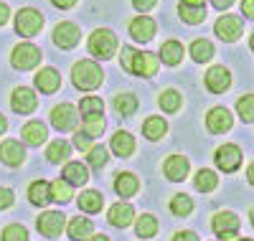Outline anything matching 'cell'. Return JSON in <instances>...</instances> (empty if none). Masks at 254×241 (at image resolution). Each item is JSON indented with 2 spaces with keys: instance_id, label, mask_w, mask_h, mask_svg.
Masks as SVG:
<instances>
[{
  "instance_id": "1",
  "label": "cell",
  "mask_w": 254,
  "mask_h": 241,
  "mask_svg": "<svg viewBox=\"0 0 254 241\" xmlns=\"http://www.w3.org/2000/svg\"><path fill=\"white\" fill-rule=\"evenodd\" d=\"M71 79H74V86H76V89L92 92V89H97V86L102 84L104 74H102V69H99V63H94V61H89V59H81V61L74 63Z\"/></svg>"
},
{
  "instance_id": "2",
  "label": "cell",
  "mask_w": 254,
  "mask_h": 241,
  "mask_svg": "<svg viewBox=\"0 0 254 241\" xmlns=\"http://www.w3.org/2000/svg\"><path fill=\"white\" fill-rule=\"evenodd\" d=\"M115 49H117V38H115L112 31L97 28L92 33V38H89V54L92 56H97V59H112Z\"/></svg>"
},
{
  "instance_id": "3",
  "label": "cell",
  "mask_w": 254,
  "mask_h": 241,
  "mask_svg": "<svg viewBox=\"0 0 254 241\" xmlns=\"http://www.w3.org/2000/svg\"><path fill=\"white\" fill-rule=\"evenodd\" d=\"M41 28H44V15H41L38 10H33V8L18 10V15H15V31L20 36L33 38L36 33H41Z\"/></svg>"
},
{
  "instance_id": "4",
  "label": "cell",
  "mask_w": 254,
  "mask_h": 241,
  "mask_svg": "<svg viewBox=\"0 0 254 241\" xmlns=\"http://www.w3.org/2000/svg\"><path fill=\"white\" fill-rule=\"evenodd\" d=\"M38 61H41V49L33 46V43H18L13 49V66L20 69V71L33 69Z\"/></svg>"
},
{
  "instance_id": "5",
  "label": "cell",
  "mask_w": 254,
  "mask_h": 241,
  "mask_svg": "<svg viewBox=\"0 0 254 241\" xmlns=\"http://www.w3.org/2000/svg\"><path fill=\"white\" fill-rule=\"evenodd\" d=\"M64 221H66V218H64L61 211H46V213H41L36 218V226H38V231L44 234V236L56 239L64 231Z\"/></svg>"
},
{
  "instance_id": "6",
  "label": "cell",
  "mask_w": 254,
  "mask_h": 241,
  "mask_svg": "<svg viewBox=\"0 0 254 241\" xmlns=\"http://www.w3.org/2000/svg\"><path fill=\"white\" fill-rule=\"evenodd\" d=\"M231 124H234V120H231V112H229L226 107H214L206 115V127H208V132H214V135L229 132Z\"/></svg>"
},
{
  "instance_id": "7",
  "label": "cell",
  "mask_w": 254,
  "mask_h": 241,
  "mask_svg": "<svg viewBox=\"0 0 254 241\" xmlns=\"http://www.w3.org/2000/svg\"><path fill=\"white\" fill-rule=\"evenodd\" d=\"M242 28H244V23H242L239 15H224V18L216 20V26H214L216 36H219L221 41H229V43L237 41V38L242 36Z\"/></svg>"
},
{
  "instance_id": "8",
  "label": "cell",
  "mask_w": 254,
  "mask_h": 241,
  "mask_svg": "<svg viewBox=\"0 0 254 241\" xmlns=\"http://www.w3.org/2000/svg\"><path fill=\"white\" fill-rule=\"evenodd\" d=\"M51 124L59 129V132H69V129L76 127V109L71 104H59L51 112Z\"/></svg>"
},
{
  "instance_id": "9",
  "label": "cell",
  "mask_w": 254,
  "mask_h": 241,
  "mask_svg": "<svg viewBox=\"0 0 254 241\" xmlns=\"http://www.w3.org/2000/svg\"><path fill=\"white\" fill-rule=\"evenodd\" d=\"M10 107L13 112L18 115H31L33 109L38 107V99L31 89H26V86H18V89H13V97H10Z\"/></svg>"
},
{
  "instance_id": "10",
  "label": "cell",
  "mask_w": 254,
  "mask_h": 241,
  "mask_svg": "<svg viewBox=\"0 0 254 241\" xmlns=\"http://www.w3.org/2000/svg\"><path fill=\"white\" fill-rule=\"evenodd\" d=\"M216 165L224 173H234L242 165V150L237 145H224L216 150Z\"/></svg>"
},
{
  "instance_id": "11",
  "label": "cell",
  "mask_w": 254,
  "mask_h": 241,
  "mask_svg": "<svg viewBox=\"0 0 254 241\" xmlns=\"http://www.w3.org/2000/svg\"><path fill=\"white\" fill-rule=\"evenodd\" d=\"M206 86H208V92H214V94L226 92L231 86V71L226 66H211L208 74H206Z\"/></svg>"
},
{
  "instance_id": "12",
  "label": "cell",
  "mask_w": 254,
  "mask_h": 241,
  "mask_svg": "<svg viewBox=\"0 0 254 241\" xmlns=\"http://www.w3.org/2000/svg\"><path fill=\"white\" fill-rule=\"evenodd\" d=\"M79 38H81V33L74 23H59L54 28V43L59 49H74L79 43Z\"/></svg>"
},
{
  "instance_id": "13",
  "label": "cell",
  "mask_w": 254,
  "mask_h": 241,
  "mask_svg": "<svg viewBox=\"0 0 254 241\" xmlns=\"http://www.w3.org/2000/svg\"><path fill=\"white\" fill-rule=\"evenodd\" d=\"M158 66H160V59L155 54H137L135 56V63H132V74L135 76H155L158 74Z\"/></svg>"
},
{
  "instance_id": "14",
  "label": "cell",
  "mask_w": 254,
  "mask_h": 241,
  "mask_svg": "<svg viewBox=\"0 0 254 241\" xmlns=\"http://www.w3.org/2000/svg\"><path fill=\"white\" fill-rule=\"evenodd\" d=\"M0 160H3L5 165H10V168L20 165V163L26 160V150H23V145L15 142V140H5L3 145H0Z\"/></svg>"
},
{
  "instance_id": "15",
  "label": "cell",
  "mask_w": 254,
  "mask_h": 241,
  "mask_svg": "<svg viewBox=\"0 0 254 241\" xmlns=\"http://www.w3.org/2000/svg\"><path fill=\"white\" fill-rule=\"evenodd\" d=\"M211 229H214L219 236L237 234L239 231V218H237V213H231V211H219L214 216V221H211Z\"/></svg>"
},
{
  "instance_id": "16",
  "label": "cell",
  "mask_w": 254,
  "mask_h": 241,
  "mask_svg": "<svg viewBox=\"0 0 254 241\" xmlns=\"http://www.w3.org/2000/svg\"><path fill=\"white\" fill-rule=\"evenodd\" d=\"M188 160L183 155H171L165 160V178L168 181H173V183H181L186 181V175H188Z\"/></svg>"
},
{
  "instance_id": "17",
  "label": "cell",
  "mask_w": 254,
  "mask_h": 241,
  "mask_svg": "<svg viewBox=\"0 0 254 241\" xmlns=\"http://www.w3.org/2000/svg\"><path fill=\"white\" fill-rule=\"evenodd\" d=\"M130 36L135 41H140V43L153 41V36H155V20L153 18H135L130 23Z\"/></svg>"
},
{
  "instance_id": "18",
  "label": "cell",
  "mask_w": 254,
  "mask_h": 241,
  "mask_svg": "<svg viewBox=\"0 0 254 241\" xmlns=\"http://www.w3.org/2000/svg\"><path fill=\"white\" fill-rule=\"evenodd\" d=\"M61 86V76L56 69H41L36 74V89H41L44 94H54Z\"/></svg>"
},
{
  "instance_id": "19",
  "label": "cell",
  "mask_w": 254,
  "mask_h": 241,
  "mask_svg": "<svg viewBox=\"0 0 254 241\" xmlns=\"http://www.w3.org/2000/svg\"><path fill=\"white\" fill-rule=\"evenodd\" d=\"M132 218H135V211H132V206L130 203H115L112 208H110V224L112 226H130L132 224Z\"/></svg>"
},
{
  "instance_id": "20",
  "label": "cell",
  "mask_w": 254,
  "mask_h": 241,
  "mask_svg": "<svg viewBox=\"0 0 254 241\" xmlns=\"http://www.w3.org/2000/svg\"><path fill=\"white\" fill-rule=\"evenodd\" d=\"M140 188V181L135 178L132 173H120L115 178V190L117 195H122V198H130V195H135Z\"/></svg>"
},
{
  "instance_id": "21",
  "label": "cell",
  "mask_w": 254,
  "mask_h": 241,
  "mask_svg": "<svg viewBox=\"0 0 254 241\" xmlns=\"http://www.w3.org/2000/svg\"><path fill=\"white\" fill-rule=\"evenodd\" d=\"M76 203H79V208L84 213H99L102 206H104V195L97 193V190H84L79 198H76Z\"/></svg>"
},
{
  "instance_id": "22",
  "label": "cell",
  "mask_w": 254,
  "mask_h": 241,
  "mask_svg": "<svg viewBox=\"0 0 254 241\" xmlns=\"http://www.w3.org/2000/svg\"><path fill=\"white\" fill-rule=\"evenodd\" d=\"M20 135H23V140H26L28 145H41V142L49 137L44 122H26L23 129H20Z\"/></svg>"
},
{
  "instance_id": "23",
  "label": "cell",
  "mask_w": 254,
  "mask_h": 241,
  "mask_svg": "<svg viewBox=\"0 0 254 241\" xmlns=\"http://www.w3.org/2000/svg\"><path fill=\"white\" fill-rule=\"evenodd\" d=\"M28 198H31L33 206H46V203H51V201H54V198H51V185L44 183V181H36V183L28 188Z\"/></svg>"
},
{
  "instance_id": "24",
  "label": "cell",
  "mask_w": 254,
  "mask_h": 241,
  "mask_svg": "<svg viewBox=\"0 0 254 241\" xmlns=\"http://www.w3.org/2000/svg\"><path fill=\"white\" fill-rule=\"evenodd\" d=\"M64 181H69L71 185H84L89 181V170L81 163H66V168H64Z\"/></svg>"
},
{
  "instance_id": "25",
  "label": "cell",
  "mask_w": 254,
  "mask_h": 241,
  "mask_svg": "<svg viewBox=\"0 0 254 241\" xmlns=\"http://www.w3.org/2000/svg\"><path fill=\"white\" fill-rule=\"evenodd\" d=\"M112 150H115V155H120V158H130L132 152H135V140H132V135L115 132V137H112Z\"/></svg>"
},
{
  "instance_id": "26",
  "label": "cell",
  "mask_w": 254,
  "mask_h": 241,
  "mask_svg": "<svg viewBox=\"0 0 254 241\" xmlns=\"http://www.w3.org/2000/svg\"><path fill=\"white\" fill-rule=\"evenodd\" d=\"M92 221L89 218H81V216H76V218H71L69 221V236L74 239V241H84V239H89L92 236Z\"/></svg>"
},
{
  "instance_id": "27",
  "label": "cell",
  "mask_w": 254,
  "mask_h": 241,
  "mask_svg": "<svg viewBox=\"0 0 254 241\" xmlns=\"http://www.w3.org/2000/svg\"><path fill=\"white\" fill-rule=\"evenodd\" d=\"M160 59H163V63H168V66H176V63L183 59V46L178 41H165L160 46Z\"/></svg>"
},
{
  "instance_id": "28",
  "label": "cell",
  "mask_w": 254,
  "mask_h": 241,
  "mask_svg": "<svg viewBox=\"0 0 254 241\" xmlns=\"http://www.w3.org/2000/svg\"><path fill=\"white\" fill-rule=\"evenodd\" d=\"M190 56H193V61H198V63L211 61V56H214V43L206 41V38H196L193 43H190Z\"/></svg>"
},
{
  "instance_id": "29",
  "label": "cell",
  "mask_w": 254,
  "mask_h": 241,
  "mask_svg": "<svg viewBox=\"0 0 254 241\" xmlns=\"http://www.w3.org/2000/svg\"><path fill=\"white\" fill-rule=\"evenodd\" d=\"M165 132H168V124H165L163 117H147L145 124H142V135L147 140H160Z\"/></svg>"
},
{
  "instance_id": "30",
  "label": "cell",
  "mask_w": 254,
  "mask_h": 241,
  "mask_svg": "<svg viewBox=\"0 0 254 241\" xmlns=\"http://www.w3.org/2000/svg\"><path fill=\"white\" fill-rule=\"evenodd\" d=\"M178 13H181V18L186 20V23H190V26H196V23H201V20H206V5H186V3H181L178 5Z\"/></svg>"
},
{
  "instance_id": "31",
  "label": "cell",
  "mask_w": 254,
  "mask_h": 241,
  "mask_svg": "<svg viewBox=\"0 0 254 241\" xmlns=\"http://www.w3.org/2000/svg\"><path fill=\"white\" fill-rule=\"evenodd\" d=\"M135 231H137L140 239H150V236H155V234H158V221H155V216H150V213L140 216V218H137V224H135Z\"/></svg>"
},
{
  "instance_id": "32",
  "label": "cell",
  "mask_w": 254,
  "mask_h": 241,
  "mask_svg": "<svg viewBox=\"0 0 254 241\" xmlns=\"http://www.w3.org/2000/svg\"><path fill=\"white\" fill-rule=\"evenodd\" d=\"M71 195H74V190H71V183L69 181H54L51 183V198L56 201V203H66V201H71Z\"/></svg>"
},
{
  "instance_id": "33",
  "label": "cell",
  "mask_w": 254,
  "mask_h": 241,
  "mask_svg": "<svg viewBox=\"0 0 254 241\" xmlns=\"http://www.w3.org/2000/svg\"><path fill=\"white\" fill-rule=\"evenodd\" d=\"M135 109H137V97L135 94H120L115 99V112L122 115V117H130Z\"/></svg>"
},
{
  "instance_id": "34",
  "label": "cell",
  "mask_w": 254,
  "mask_h": 241,
  "mask_svg": "<svg viewBox=\"0 0 254 241\" xmlns=\"http://www.w3.org/2000/svg\"><path fill=\"white\" fill-rule=\"evenodd\" d=\"M69 152H71V147L64 142V140H56V142H51L49 145V152H46V160L49 163H61V160H69Z\"/></svg>"
},
{
  "instance_id": "35",
  "label": "cell",
  "mask_w": 254,
  "mask_h": 241,
  "mask_svg": "<svg viewBox=\"0 0 254 241\" xmlns=\"http://www.w3.org/2000/svg\"><path fill=\"white\" fill-rule=\"evenodd\" d=\"M216 185H219V181H216V173L214 170H198L196 173V190L211 193Z\"/></svg>"
},
{
  "instance_id": "36",
  "label": "cell",
  "mask_w": 254,
  "mask_h": 241,
  "mask_svg": "<svg viewBox=\"0 0 254 241\" xmlns=\"http://www.w3.org/2000/svg\"><path fill=\"white\" fill-rule=\"evenodd\" d=\"M81 127H84V132H87L89 137H97V135H102V129H104V117L102 115H87L81 120Z\"/></svg>"
},
{
  "instance_id": "37",
  "label": "cell",
  "mask_w": 254,
  "mask_h": 241,
  "mask_svg": "<svg viewBox=\"0 0 254 241\" xmlns=\"http://www.w3.org/2000/svg\"><path fill=\"white\" fill-rule=\"evenodd\" d=\"M237 112L244 122H254V94H247V97H239L237 102Z\"/></svg>"
},
{
  "instance_id": "38",
  "label": "cell",
  "mask_w": 254,
  "mask_h": 241,
  "mask_svg": "<svg viewBox=\"0 0 254 241\" xmlns=\"http://www.w3.org/2000/svg\"><path fill=\"white\" fill-rule=\"evenodd\" d=\"M158 104L165 109V112H178V109H181V94H178V92H173V89H168V92H163V94H160Z\"/></svg>"
},
{
  "instance_id": "39",
  "label": "cell",
  "mask_w": 254,
  "mask_h": 241,
  "mask_svg": "<svg viewBox=\"0 0 254 241\" xmlns=\"http://www.w3.org/2000/svg\"><path fill=\"white\" fill-rule=\"evenodd\" d=\"M87 163H89L94 170H102L104 165H107V150H104L102 145H94V147L87 152Z\"/></svg>"
},
{
  "instance_id": "40",
  "label": "cell",
  "mask_w": 254,
  "mask_h": 241,
  "mask_svg": "<svg viewBox=\"0 0 254 241\" xmlns=\"http://www.w3.org/2000/svg\"><path fill=\"white\" fill-rule=\"evenodd\" d=\"M79 109H81L84 117H87V115H102L104 112V102L99 97H87V99H81Z\"/></svg>"
},
{
  "instance_id": "41",
  "label": "cell",
  "mask_w": 254,
  "mask_h": 241,
  "mask_svg": "<svg viewBox=\"0 0 254 241\" xmlns=\"http://www.w3.org/2000/svg\"><path fill=\"white\" fill-rule=\"evenodd\" d=\"M171 211L176 216H188L190 211H193V201H190L188 195H176V198L171 201Z\"/></svg>"
},
{
  "instance_id": "42",
  "label": "cell",
  "mask_w": 254,
  "mask_h": 241,
  "mask_svg": "<svg viewBox=\"0 0 254 241\" xmlns=\"http://www.w3.org/2000/svg\"><path fill=\"white\" fill-rule=\"evenodd\" d=\"M3 241H28V231L20 224H10L3 231Z\"/></svg>"
},
{
  "instance_id": "43",
  "label": "cell",
  "mask_w": 254,
  "mask_h": 241,
  "mask_svg": "<svg viewBox=\"0 0 254 241\" xmlns=\"http://www.w3.org/2000/svg\"><path fill=\"white\" fill-rule=\"evenodd\" d=\"M135 56H137V51H135V49H130V46H122L120 63H122V69H125V71H130V74H132V63H135Z\"/></svg>"
},
{
  "instance_id": "44",
  "label": "cell",
  "mask_w": 254,
  "mask_h": 241,
  "mask_svg": "<svg viewBox=\"0 0 254 241\" xmlns=\"http://www.w3.org/2000/svg\"><path fill=\"white\" fill-rule=\"evenodd\" d=\"M74 145H76L81 152H89V150L94 147V145H92V137H89L87 132H76V135H74Z\"/></svg>"
},
{
  "instance_id": "45",
  "label": "cell",
  "mask_w": 254,
  "mask_h": 241,
  "mask_svg": "<svg viewBox=\"0 0 254 241\" xmlns=\"http://www.w3.org/2000/svg\"><path fill=\"white\" fill-rule=\"evenodd\" d=\"M13 206V190L8 188H0V211H5Z\"/></svg>"
},
{
  "instance_id": "46",
  "label": "cell",
  "mask_w": 254,
  "mask_h": 241,
  "mask_svg": "<svg viewBox=\"0 0 254 241\" xmlns=\"http://www.w3.org/2000/svg\"><path fill=\"white\" fill-rule=\"evenodd\" d=\"M155 3H158V0H132V5H135L140 13H147V10H150Z\"/></svg>"
},
{
  "instance_id": "47",
  "label": "cell",
  "mask_w": 254,
  "mask_h": 241,
  "mask_svg": "<svg viewBox=\"0 0 254 241\" xmlns=\"http://www.w3.org/2000/svg\"><path fill=\"white\" fill-rule=\"evenodd\" d=\"M173 241H198V236H196L193 231H178V234L173 236Z\"/></svg>"
},
{
  "instance_id": "48",
  "label": "cell",
  "mask_w": 254,
  "mask_h": 241,
  "mask_svg": "<svg viewBox=\"0 0 254 241\" xmlns=\"http://www.w3.org/2000/svg\"><path fill=\"white\" fill-rule=\"evenodd\" d=\"M242 13L247 18H254V0H242Z\"/></svg>"
},
{
  "instance_id": "49",
  "label": "cell",
  "mask_w": 254,
  "mask_h": 241,
  "mask_svg": "<svg viewBox=\"0 0 254 241\" xmlns=\"http://www.w3.org/2000/svg\"><path fill=\"white\" fill-rule=\"evenodd\" d=\"M8 15H10L8 5H5V3H0V26H5V23H8Z\"/></svg>"
},
{
  "instance_id": "50",
  "label": "cell",
  "mask_w": 254,
  "mask_h": 241,
  "mask_svg": "<svg viewBox=\"0 0 254 241\" xmlns=\"http://www.w3.org/2000/svg\"><path fill=\"white\" fill-rule=\"evenodd\" d=\"M51 3H54L56 8H71V5L76 3V0H51Z\"/></svg>"
},
{
  "instance_id": "51",
  "label": "cell",
  "mask_w": 254,
  "mask_h": 241,
  "mask_svg": "<svg viewBox=\"0 0 254 241\" xmlns=\"http://www.w3.org/2000/svg\"><path fill=\"white\" fill-rule=\"evenodd\" d=\"M211 3H214V8H219V10H224V8H229L231 3H234V0H211Z\"/></svg>"
},
{
  "instance_id": "52",
  "label": "cell",
  "mask_w": 254,
  "mask_h": 241,
  "mask_svg": "<svg viewBox=\"0 0 254 241\" xmlns=\"http://www.w3.org/2000/svg\"><path fill=\"white\" fill-rule=\"evenodd\" d=\"M247 178H249V183L254 185V163L249 165V170H247Z\"/></svg>"
},
{
  "instance_id": "53",
  "label": "cell",
  "mask_w": 254,
  "mask_h": 241,
  "mask_svg": "<svg viewBox=\"0 0 254 241\" xmlns=\"http://www.w3.org/2000/svg\"><path fill=\"white\" fill-rule=\"evenodd\" d=\"M5 127H8V122H5V117H3V115H0V135L5 132Z\"/></svg>"
},
{
  "instance_id": "54",
  "label": "cell",
  "mask_w": 254,
  "mask_h": 241,
  "mask_svg": "<svg viewBox=\"0 0 254 241\" xmlns=\"http://www.w3.org/2000/svg\"><path fill=\"white\" fill-rule=\"evenodd\" d=\"M186 5H203V0H183Z\"/></svg>"
},
{
  "instance_id": "55",
  "label": "cell",
  "mask_w": 254,
  "mask_h": 241,
  "mask_svg": "<svg viewBox=\"0 0 254 241\" xmlns=\"http://www.w3.org/2000/svg\"><path fill=\"white\" fill-rule=\"evenodd\" d=\"M92 241H110V239H107V236H104V234H102V236H94Z\"/></svg>"
},
{
  "instance_id": "56",
  "label": "cell",
  "mask_w": 254,
  "mask_h": 241,
  "mask_svg": "<svg viewBox=\"0 0 254 241\" xmlns=\"http://www.w3.org/2000/svg\"><path fill=\"white\" fill-rule=\"evenodd\" d=\"M249 46H252V51H254V33H252V38H249Z\"/></svg>"
},
{
  "instance_id": "57",
  "label": "cell",
  "mask_w": 254,
  "mask_h": 241,
  "mask_svg": "<svg viewBox=\"0 0 254 241\" xmlns=\"http://www.w3.org/2000/svg\"><path fill=\"white\" fill-rule=\"evenodd\" d=\"M249 221H252V226H254V208H252V213H249Z\"/></svg>"
},
{
  "instance_id": "58",
  "label": "cell",
  "mask_w": 254,
  "mask_h": 241,
  "mask_svg": "<svg viewBox=\"0 0 254 241\" xmlns=\"http://www.w3.org/2000/svg\"><path fill=\"white\" fill-rule=\"evenodd\" d=\"M242 241H252V239H242Z\"/></svg>"
}]
</instances>
